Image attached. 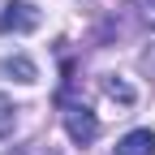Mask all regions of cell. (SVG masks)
<instances>
[{
	"label": "cell",
	"mask_w": 155,
	"mask_h": 155,
	"mask_svg": "<svg viewBox=\"0 0 155 155\" xmlns=\"http://www.w3.org/2000/svg\"><path fill=\"white\" fill-rule=\"evenodd\" d=\"M35 26H39V9L26 5V0H13V5L0 9V30H5V35H26Z\"/></svg>",
	"instance_id": "obj_2"
},
{
	"label": "cell",
	"mask_w": 155,
	"mask_h": 155,
	"mask_svg": "<svg viewBox=\"0 0 155 155\" xmlns=\"http://www.w3.org/2000/svg\"><path fill=\"white\" fill-rule=\"evenodd\" d=\"M65 129H69V138L78 147H91L95 138H99V121H95V112L86 104H69L65 108Z\"/></svg>",
	"instance_id": "obj_1"
},
{
	"label": "cell",
	"mask_w": 155,
	"mask_h": 155,
	"mask_svg": "<svg viewBox=\"0 0 155 155\" xmlns=\"http://www.w3.org/2000/svg\"><path fill=\"white\" fill-rule=\"evenodd\" d=\"M104 91L112 95V99H121V104H134V91L121 82V78H108V82H104Z\"/></svg>",
	"instance_id": "obj_5"
},
{
	"label": "cell",
	"mask_w": 155,
	"mask_h": 155,
	"mask_svg": "<svg viewBox=\"0 0 155 155\" xmlns=\"http://www.w3.org/2000/svg\"><path fill=\"white\" fill-rule=\"evenodd\" d=\"M147 22L155 26V0H147Z\"/></svg>",
	"instance_id": "obj_7"
},
{
	"label": "cell",
	"mask_w": 155,
	"mask_h": 155,
	"mask_svg": "<svg viewBox=\"0 0 155 155\" xmlns=\"http://www.w3.org/2000/svg\"><path fill=\"white\" fill-rule=\"evenodd\" d=\"M5 134H13V108H9V99L0 95V138Z\"/></svg>",
	"instance_id": "obj_6"
},
{
	"label": "cell",
	"mask_w": 155,
	"mask_h": 155,
	"mask_svg": "<svg viewBox=\"0 0 155 155\" xmlns=\"http://www.w3.org/2000/svg\"><path fill=\"white\" fill-rule=\"evenodd\" d=\"M116 155H155V134L151 129H134L116 142Z\"/></svg>",
	"instance_id": "obj_3"
},
{
	"label": "cell",
	"mask_w": 155,
	"mask_h": 155,
	"mask_svg": "<svg viewBox=\"0 0 155 155\" xmlns=\"http://www.w3.org/2000/svg\"><path fill=\"white\" fill-rule=\"evenodd\" d=\"M5 73L9 78H17V82H35V61H30V56H9V61H5Z\"/></svg>",
	"instance_id": "obj_4"
}]
</instances>
